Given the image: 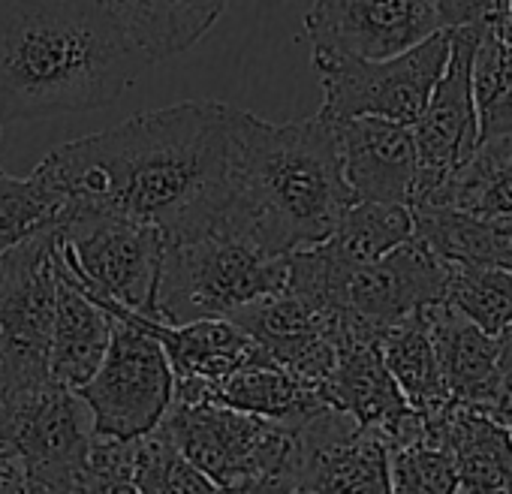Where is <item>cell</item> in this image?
Instances as JSON below:
<instances>
[{"instance_id": "obj_1", "label": "cell", "mask_w": 512, "mask_h": 494, "mask_svg": "<svg viewBox=\"0 0 512 494\" xmlns=\"http://www.w3.org/2000/svg\"><path fill=\"white\" fill-rule=\"evenodd\" d=\"M229 151V103L184 100L67 142L37 169L64 208L118 211L157 226L172 244L223 223Z\"/></svg>"}, {"instance_id": "obj_2", "label": "cell", "mask_w": 512, "mask_h": 494, "mask_svg": "<svg viewBox=\"0 0 512 494\" xmlns=\"http://www.w3.org/2000/svg\"><path fill=\"white\" fill-rule=\"evenodd\" d=\"M148 67L103 0H0V127L106 109Z\"/></svg>"}, {"instance_id": "obj_3", "label": "cell", "mask_w": 512, "mask_h": 494, "mask_svg": "<svg viewBox=\"0 0 512 494\" xmlns=\"http://www.w3.org/2000/svg\"><path fill=\"white\" fill-rule=\"evenodd\" d=\"M229 208L220 226L287 257L332 235L356 199L341 166L335 127L314 118L269 124L229 106Z\"/></svg>"}, {"instance_id": "obj_4", "label": "cell", "mask_w": 512, "mask_h": 494, "mask_svg": "<svg viewBox=\"0 0 512 494\" xmlns=\"http://www.w3.org/2000/svg\"><path fill=\"white\" fill-rule=\"evenodd\" d=\"M287 257H272L226 226L172 241L163 251L154 293L157 320L169 326L229 320L244 305L284 287Z\"/></svg>"}, {"instance_id": "obj_5", "label": "cell", "mask_w": 512, "mask_h": 494, "mask_svg": "<svg viewBox=\"0 0 512 494\" xmlns=\"http://www.w3.org/2000/svg\"><path fill=\"white\" fill-rule=\"evenodd\" d=\"M160 428L217 491H293L296 425L214 401H172Z\"/></svg>"}, {"instance_id": "obj_6", "label": "cell", "mask_w": 512, "mask_h": 494, "mask_svg": "<svg viewBox=\"0 0 512 494\" xmlns=\"http://www.w3.org/2000/svg\"><path fill=\"white\" fill-rule=\"evenodd\" d=\"M58 226L0 251V422L52 383Z\"/></svg>"}, {"instance_id": "obj_7", "label": "cell", "mask_w": 512, "mask_h": 494, "mask_svg": "<svg viewBox=\"0 0 512 494\" xmlns=\"http://www.w3.org/2000/svg\"><path fill=\"white\" fill-rule=\"evenodd\" d=\"M55 226L64 260L88 293L157 320L154 293L166 251L157 226L91 205L64 208Z\"/></svg>"}, {"instance_id": "obj_8", "label": "cell", "mask_w": 512, "mask_h": 494, "mask_svg": "<svg viewBox=\"0 0 512 494\" xmlns=\"http://www.w3.org/2000/svg\"><path fill=\"white\" fill-rule=\"evenodd\" d=\"M452 49V31L440 28L422 43L410 46L401 55L368 61L338 52H311L314 70L323 85V109L320 115L329 121L377 115L401 124H413Z\"/></svg>"}, {"instance_id": "obj_9", "label": "cell", "mask_w": 512, "mask_h": 494, "mask_svg": "<svg viewBox=\"0 0 512 494\" xmlns=\"http://www.w3.org/2000/svg\"><path fill=\"white\" fill-rule=\"evenodd\" d=\"M76 392L91 410L94 434L121 440L142 437L172 407V365L154 335L115 320L100 368Z\"/></svg>"}, {"instance_id": "obj_10", "label": "cell", "mask_w": 512, "mask_h": 494, "mask_svg": "<svg viewBox=\"0 0 512 494\" xmlns=\"http://www.w3.org/2000/svg\"><path fill=\"white\" fill-rule=\"evenodd\" d=\"M0 437L22 452L34 494L85 491V461L94 422L76 389L52 380L10 419L0 422Z\"/></svg>"}, {"instance_id": "obj_11", "label": "cell", "mask_w": 512, "mask_h": 494, "mask_svg": "<svg viewBox=\"0 0 512 494\" xmlns=\"http://www.w3.org/2000/svg\"><path fill=\"white\" fill-rule=\"evenodd\" d=\"M293 491L389 494V452L383 437L341 407H323L296 425Z\"/></svg>"}, {"instance_id": "obj_12", "label": "cell", "mask_w": 512, "mask_h": 494, "mask_svg": "<svg viewBox=\"0 0 512 494\" xmlns=\"http://www.w3.org/2000/svg\"><path fill=\"white\" fill-rule=\"evenodd\" d=\"M434 0H314L305 13L311 52L392 58L440 31Z\"/></svg>"}, {"instance_id": "obj_13", "label": "cell", "mask_w": 512, "mask_h": 494, "mask_svg": "<svg viewBox=\"0 0 512 494\" xmlns=\"http://www.w3.org/2000/svg\"><path fill=\"white\" fill-rule=\"evenodd\" d=\"M449 61L422 109L413 121L416 139V184L410 202L437 187L455 166H461L479 145V115L470 88V58L479 28H449Z\"/></svg>"}, {"instance_id": "obj_14", "label": "cell", "mask_w": 512, "mask_h": 494, "mask_svg": "<svg viewBox=\"0 0 512 494\" xmlns=\"http://www.w3.org/2000/svg\"><path fill=\"white\" fill-rule=\"evenodd\" d=\"M335 371L326 383L329 401L347 410L359 425L374 428L386 449L428 440L425 416L413 410L389 374L380 350V338L341 332L335 338Z\"/></svg>"}, {"instance_id": "obj_15", "label": "cell", "mask_w": 512, "mask_h": 494, "mask_svg": "<svg viewBox=\"0 0 512 494\" xmlns=\"http://www.w3.org/2000/svg\"><path fill=\"white\" fill-rule=\"evenodd\" d=\"M344 178L356 199L410 205L416 184V139L413 124L356 115L332 121Z\"/></svg>"}, {"instance_id": "obj_16", "label": "cell", "mask_w": 512, "mask_h": 494, "mask_svg": "<svg viewBox=\"0 0 512 494\" xmlns=\"http://www.w3.org/2000/svg\"><path fill=\"white\" fill-rule=\"evenodd\" d=\"M88 296L94 302H100L115 320L133 323L142 332L154 335L169 356L172 380H211L214 383L241 365L269 359L266 350L244 329H238L232 320H193V323L169 326L163 320L127 311L124 305H118L112 299H103L94 293H88Z\"/></svg>"}, {"instance_id": "obj_17", "label": "cell", "mask_w": 512, "mask_h": 494, "mask_svg": "<svg viewBox=\"0 0 512 494\" xmlns=\"http://www.w3.org/2000/svg\"><path fill=\"white\" fill-rule=\"evenodd\" d=\"M425 416L428 443L443 446L458 473V491L512 488V434L488 410L446 401Z\"/></svg>"}, {"instance_id": "obj_18", "label": "cell", "mask_w": 512, "mask_h": 494, "mask_svg": "<svg viewBox=\"0 0 512 494\" xmlns=\"http://www.w3.org/2000/svg\"><path fill=\"white\" fill-rule=\"evenodd\" d=\"M422 311H425V323L437 353L446 395L452 401L473 404L494 413L506 395V383L497 368L494 335L482 332L467 314H461L446 299L431 302Z\"/></svg>"}, {"instance_id": "obj_19", "label": "cell", "mask_w": 512, "mask_h": 494, "mask_svg": "<svg viewBox=\"0 0 512 494\" xmlns=\"http://www.w3.org/2000/svg\"><path fill=\"white\" fill-rule=\"evenodd\" d=\"M115 317L88 296L73 269L64 260L61 241L55 251V314H52V350L49 371L55 383L79 389L100 368L112 341Z\"/></svg>"}, {"instance_id": "obj_20", "label": "cell", "mask_w": 512, "mask_h": 494, "mask_svg": "<svg viewBox=\"0 0 512 494\" xmlns=\"http://www.w3.org/2000/svg\"><path fill=\"white\" fill-rule=\"evenodd\" d=\"M130 40L151 58L190 52L226 13L229 0H103Z\"/></svg>"}, {"instance_id": "obj_21", "label": "cell", "mask_w": 512, "mask_h": 494, "mask_svg": "<svg viewBox=\"0 0 512 494\" xmlns=\"http://www.w3.org/2000/svg\"><path fill=\"white\" fill-rule=\"evenodd\" d=\"M214 404H226L244 413L269 416L287 425H299L317 410L329 407V392L320 383L302 380L272 359L241 365L214 380ZM335 407V404H332Z\"/></svg>"}, {"instance_id": "obj_22", "label": "cell", "mask_w": 512, "mask_h": 494, "mask_svg": "<svg viewBox=\"0 0 512 494\" xmlns=\"http://www.w3.org/2000/svg\"><path fill=\"white\" fill-rule=\"evenodd\" d=\"M455 208L482 217H512V133L479 139L473 154L455 166L437 187L410 202Z\"/></svg>"}, {"instance_id": "obj_23", "label": "cell", "mask_w": 512, "mask_h": 494, "mask_svg": "<svg viewBox=\"0 0 512 494\" xmlns=\"http://www.w3.org/2000/svg\"><path fill=\"white\" fill-rule=\"evenodd\" d=\"M413 235L455 263L500 266L512 272V217H482L455 208L416 205Z\"/></svg>"}, {"instance_id": "obj_24", "label": "cell", "mask_w": 512, "mask_h": 494, "mask_svg": "<svg viewBox=\"0 0 512 494\" xmlns=\"http://www.w3.org/2000/svg\"><path fill=\"white\" fill-rule=\"evenodd\" d=\"M407 238H413L410 205L353 199L332 235L320 241V251L341 266H356L389 254L392 247L404 244Z\"/></svg>"}, {"instance_id": "obj_25", "label": "cell", "mask_w": 512, "mask_h": 494, "mask_svg": "<svg viewBox=\"0 0 512 494\" xmlns=\"http://www.w3.org/2000/svg\"><path fill=\"white\" fill-rule=\"evenodd\" d=\"M380 350L389 374L395 377L398 389L404 392L413 410L431 413L449 401L422 308L392 323L380 335Z\"/></svg>"}, {"instance_id": "obj_26", "label": "cell", "mask_w": 512, "mask_h": 494, "mask_svg": "<svg viewBox=\"0 0 512 494\" xmlns=\"http://www.w3.org/2000/svg\"><path fill=\"white\" fill-rule=\"evenodd\" d=\"M446 302L467 314L482 332L497 335L512 323V272L500 266L449 260Z\"/></svg>"}, {"instance_id": "obj_27", "label": "cell", "mask_w": 512, "mask_h": 494, "mask_svg": "<svg viewBox=\"0 0 512 494\" xmlns=\"http://www.w3.org/2000/svg\"><path fill=\"white\" fill-rule=\"evenodd\" d=\"M61 211L64 199L40 169L28 178L0 169V251L58 223Z\"/></svg>"}, {"instance_id": "obj_28", "label": "cell", "mask_w": 512, "mask_h": 494, "mask_svg": "<svg viewBox=\"0 0 512 494\" xmlns=\"http://www.w3.org/2000/svg\"><path fill=\"white\" fill-rule=\"evenodd\" d=\"M133 488H136V494L217 491L214 482L202 470L193 467V461L172 443V437L160 425L154 431L136 437Z\"/></svg>"}, {"instance_id": "obj_29", "label": "cell", "mask_w": 512, "mask_h": 494, "mask_svg": "<svg viewBox=\"0 0 512 494\" xmlns=\"http://www.w3.org/2000/svg\"><path fill=\"white\" fill-rule=\"evenodd\" d=\"M389 452V488L398 494H446L458 491V473L452 455L428 440L386 449Z\"/></svg>"}, {"instance_id": "obj_30", "label": "cell", "mask_w": 512, "mask_h": 494, "mask_svg": "<svg viewBox=\"0 0 512 494\" xmlns=\"http://www.w3.org/2000/svg\"><path fill=\"white\" fill-rule=\"evenodd\" d=\"M470 88L479 121L512 91V43L494 28H479L470 58Z\"/></svg>"}, {"instance_id": "obj_31", "label": "cell", "mask_w": 512, "mask_h": 494, "mask_svg": "<svg viewBox=\"0 0 512 494\" xmlns=\"http://www.w3.org/2000/svg\"><path fill=\"white\" fill-rule=\"evenodd\" d=\"M136 437H91L85 461V494H136L133 488Z\"/></svg>"}, {"instance_id": "obj_32", "label": "cell", "mask_w": 512, "mask_h": 494, "mask_svg": "<svg viewBox=\"0 0 512 494\" xmlns=\"http://www.w3.org/2000/svg\"><path fill=\"white\" fill-rule=\"evenodd\" d=\"M434 4L443 28H485L503 10V0H434Z\"/></svg>"}, {"instance_id": "obj_33", "label": "cell", "mask_w": 512, "mask_h": 494, "mask_svg": "<svg viewBox=\"0 0 512 494\" xmlns=\"http://www.w3.org/2000/svg\"><path fill=\"white\" fill-rule=\"evenodd\" d=\"M28 494L31 491V476L22 452L0 437V494Z\"/></svg>"}, {"instance_id": "obj_34", "label": "cell", "mask_w": 512, "mask_h": 494, "mask_svg": "<svg viewBox=\"0 0 512 494\" xmlns=\"http://www.w3.org/2000/svg\"><path fill=\"white\" fill-rule=\"evenodd\" d=\"M494 347H497V368H500V377L509 389L512 383V323L503 326L497 335H494Z\"/></svg>"}, {"instance_id": "obj_35", "label": "cell", "mask_w": 512, "mask_h": 494, "mask_svg": "<svg viewBox=\"0 0 512 494\" xmlns=\"http://www.w3.org/2000/svg\"><path fill=\"white\" fill-rule=\"evenodd\" d=\"M488 28H494L506 43H512V0H503V10H500V16L488 25Z\"/></svg>"}, {"instance_id": "obj_36", "label": "cell", "mask_w": 512, "mask_h": 494, "mask_svg": "<svg viewBox=\"0 0 512 494\" xmlns=\"http://www.w3.org/2000/svg\"><path fill=\"white\" fill-rule=\"evenodd\" d=\"M494 416L509 428V434H512V383H509V389H506V395H503V401H500V407L494 410Z\"/></svg>"}, {"instance_id": "obj_37", "label": "cell", "mask_w": 512, "mask_h": 494, "mask_svg": "<svg viewBox=\"0 0 512 494\" xmlns=\"http://www.w3.org/2000/svg\"><path fill=\"white\" fill-rule=\"evenodd\" d=\"M0 130H4V127H0Z\"/></svg>"}]
</instances>
